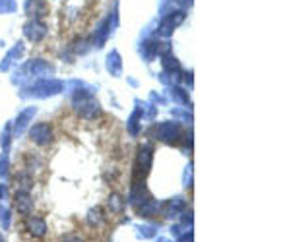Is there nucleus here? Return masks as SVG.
Listing matches in <instances>:
<instances>
[{"mask_svg": "<svg viewBox=\"0 0 291 242\" xmlns=\"http://www.w3.org/2000/svg\"><path fill=\"white\" fill-rule=\"evenodd\" d=\"M167 4H169V0H159V8H161V10L167 8Z\"/></svg>", "mask_w": 291, "mask_h": 242, "instance_id": "2eb2a0df", "label": "nucleus"}, {"mask_svg": "<svg viewBox=\"0 0 291 242\" xmlns=\"http://www.w3.org/2000/svg\"><path fill=\"white\" fill-rule=\"evenodd\" d=\"M138 163H140V169H142V171H148V167L151 165V150L150 148H140Z\"/></svg>", "mask_w": 291, "mask_h": 242, "instance_id": "9b49d317", "label": "nucleus"}, {"mask_svg": "<svg viewBox=\"0 0 291 242\" xmlns=\"http://www.w3.org/2000/svg\"><path fill=\"white\" fill-rule=\"evenodd\" d=\"M113 18H116V4H115V12H111V16H109L107 20H103V22L97 25V29H95V39H93L95 46H103L107 37L111 35L113 25H115V23H113Z\"/></svg>", "mask_w": 291, "mask_h": 242, "instance_id": "20e7f679", "label": "nucleus"}, {"mask_svg": "<svg viewBox=\"0 0 291 242\" xmlns=\"http://www.w3.org/2000/svg\"><path fill=\"white\" fill-rule=\"evenodd\" d=\"M23 35H25L29 41L39 43L47 35V25L43 22H39V20H31V22H27L23 25Z\"/></svg>", "mask_w": 291, "mask_h": 242, "instance_id": "39448f33", "label": "nucleus"}, {"mask_svg": "<svg viewBox=\"0 0 291 242\" xmlns=\"http://www.w3.org/2000/svg\"><path fill=\"white\" fill-rule=\"evenodd\" d=\"M22 53H23V45H22V43H18V45L14 46L10 53H8V57H6V60L2 62V66H0V68H2V70H8V68H10V64L14 62V58L20 57Z\"/></svg>", "mask_w": 291, "mask_h": 242, "instance_id": "f8f14e48", "label": "nucleus"}, {"mask_svg": "<svg viewBox=\"0 0 291 242\" xmlns=\"http://www.w3.org/2000/svg\"><path fill=\"white\" fill-rule=\"evenodd\" d=\"M27 70H29L33 76H41V78H47V76H51V74L55 72V68H53L49 62H45V60H31V62L27 64Z\"/></svg>", "mask_w": 291, "mask_h": 242, "instance_id": "0eeeda50", "label": "nucleus"}, {"mask_svg": "<svg viewBox=\"0 0 291 242\" xmlns=\"http://www.w3.org/2000/svg\"><path fill=\"white\" fill-rule=\"evenodd\" d=\"M175 2H177V4H181L183 8H186V6H190V4H192V0H175Z\"/></svg>", "mask_w": 291, "mask_h": 242, "instance_id": "4468645a", "label": "nucleus"}, {"mask_svg": "<svg viewBox=\"0 0 291 242\" xmlns=\"http://www.w3.org/2000/svg\"><path fill=\"white\" fill-rule=\"evenodd\" d=\"M25 12H27V14L43 16V14H45V2H43V0H27V2H25Z\"/></svg>", "mask_w": 291, "mask_h": 242, "instance_id": "9d476101", "label": "nucleus"}, {"mask_svg": "<svg viewBox=\"0 0 291 242\" xmlns=\"http://www.w3.org/2000/svg\"><path fill=\"white\" fill-rule=\"evenodd\" d=\"M186 14L185 10H177V12H169V14H163V20L159 22V35L163 37H169L173 33V29L177 25L185 22Z\"/></svg>", "mask_w": 291, "mask_h": 242, "instance_id": "f03ea898", "label": "nucleus"}, {"mask_svg": "<svg viewBox=\"0 0 291 242\" xmlns=\"http://www.w3.org/2000/svg\"><path fill=\"white\" fill-rule=\"evenodd\" d=\"M62 89V81L58 80H43L37 81L33 87H29L27 91L22 93V97H49V95H57Z\"/></svg>", "mask_w": 291, "mask_h": 242, "instance_id": "f257e3e1", "label": "nucleus"}, {"mask_svg": "<svg viewBox=\"0 0 291 242\" xmlns=\"http://www.w3.org/2000/svg\"><path fill=\"white\" fill-rule=\"evenodd\" d=\"M107 70H109L113 76H120V72H122V62H120V57H118L116 51H113V53L107 57Z\"/></svg>", "mask_w": 291, "mask_h": 242, "instance_id": "6e6552de", "label": "nucleus"}, {"mask_svg": "<svg viewBox=\"0 0 291 242\" xmlns=\"http://www.w3.org/2000/svg\"><path fill=\"white\" fill-rule=\"evenodd\" d=\"M37 113V109L35 107H31V109H25L22 115L18 116V122H16V134H22L23 128L27 126V122H29V118Z\"/></svg>", "mask_w": 291, "mask_h": 242, "instance_id": "1a4fd4ad", "label": "nucleus"}, {"mask_svg": "<svg viewBox=\"0 0 291 242\" xmlns=\"http://www.w3.org/2000/svg\"><path fill=\"white\" fill-rule=\"evenodd\" d=\"M18 8L16 0H0V14H14Z\"/></svg>", "mask_w": 291, "mask_h": 242, "instance_id": "ddd939ff", "label": "nucleus"}, {"mask_svg": "<svg viewBox=\"0 0 291 242\" xmlns=\"http://www.w3.org/2000/svg\"><path fill=\"white\" fill-rule=\"evenodd\" d=\"M29 136H31V139H33L35 143L45 146V143H49L51 138H53V130H51L49 124H35V126L31 128V132H29Z\"/></svg>", "mask_w": 291, "mask_h": 242, "instance_id": "423d86ee", "label": "nucleus"}, {"mask_svg": "<svg viewBox=\"0 0 291 242\" xmlns=\"http://www.w3.org/2000/svg\"><path fill=\"white\" fill-rule=\"evenodd\" d=\"M155 130H157V139L167 141V143H175L181 138V126L175 122H163Z\"/></svg>", "mask_w": 291, "mask_h": 242, "instance_id": "7ed1b4c3", "label": "nucleus"}]
</instances>
